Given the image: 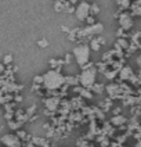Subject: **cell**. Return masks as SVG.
Returning a JSON list of instances; mask_svg holds the SVG:
<instances>
[{
	"instance_id": "obj_1",
	"label": "cell",
	"mask_w": 141,
	"mask_h": 147,
	"mask_svg": "<svg viewBox=\"0 0 141 147\" xmlns=\"http://www.w3.org/2000/svg\"><path fill=\"white\" fill-rule=\"evenodd\" d=\"M65 78L59 74V71H54L51 69L49 72H46L43 75V85L47 88V89H58L61 85L65 83Z\"/></svg>"
},
{
	"instance_id": "obj_2",
	"label": "cell",
	"mask_w": 141,
	"mask_h": 147,
	"mask_svg": "<svg viewBox=\"0 0 141 147\" xmlns=\"http://www.w3.org/2000/svg\"><path fill=\"white\" fill-rule=\"evenodd\" d=\"M90 46L87 45H79L74 49V56L76 58V63L80 67L86 65L89 58H90Z\"/></svg>"
},
{
	"instance_id": "obj_3",
	"label": "cell",
	"mask_w": 141,
	"mask_h": 147,
	"mask_svg": "<svg viewBox=\"0 0 141 147\" xmlns=\"http://www.w3.org/2000/svg\"><path fill=\"white\" fill-rule=\"evenodd\" d=\"M79 81L84 88H91L94 85V81H96V69L94 68L83 69V72L79 76Z\"/></svg>"
},
{
	"instance_id": "obj_4",
	"label": "cell",
	"mask_w": 141,
	"mask_h": 147,
	"mask_svg": "<svg viewBox=\"0 0 141 147\" xmlns=\"http://www.w3.org/2000/svg\"><path fill=\"white\" fill-rule=\"evenodd\" d=\"M90 6L89 3H86V1H82L76 10H75V14H76V18L79 20V21H86V18L90 16Z\"/></svg>"
},
{
	"instance_id": "obj_5",
	"label": "cell",
	"mask_w": 141,
	"mask_h": 147,
	"mask_svg": "<svg viewBox=\"0 0 141 147\" xmlns=\"http://www.w3.org/2000/svg\"><path fill=\"white\" fill-rule=\"evenodd\" d=\"M119 24H120V26L123 28L124 31H127V29H130L133 26V21L127 14H123V16L119 18Z\"/></svg>"
},
{
	"instance_id": "obj_6",
	"label": "cell",
	"mask_w": 141,
	"mask_h": 147,
	"mask_svg": "<svg viewBox=\"0 0 141 147\" xmlns=\"http://www.w3.org/2000/svg\"><path fill=\"white\" fill-rule=\"evenodd\" d=\"M1 142H3L4 144H7V146H17V144H18V139H17L15 136H13V135L3 136V138H1Z\"/></svg>"
},
{
	"instance_id": "obj_7",
	"label": "cell",
	"mask_w": 141,
	"mask_h": 147,
	"mask_svg": "<svg viewBox=\"0 0 141 147\" xmlns=\"http://www.w3.org/2000/svg\"><path fill=\"white\" fill-rule=\"evenodd\" d=\"M130 75H132V68H129V67H124L123 69L120 71V76H122V79H127Z\"/></svg>"
},
{
	"instance_id": "obj_8",
	"label": "cell",
	"mask_w": 141,
	"mask_h": 147,
	"mask_svg": "<svg viewBox=\"0 0 141 147\" xmlns=\"http://www.w3.org/2000/svg\"><path fill=\"white\" fill-rule=\"evenodd\" d=\"M98 39H94V40H91V45H90V49L94 50V51H98L100 49V43H98Z\"/></svg>"
},
{
	"instance_id": "obj_9",
	"label": "cell",
	"mask_w": 141,
	"mask_h": 147,
	"mask_svg": "<svg viewBox=\"0 0 141 147\" xmlns=\"http://www.w3.org/2000/svg\"><path fill=\"white\" fill-rule=\"evenodd\" d=\"M98 11H100V7L97 4H91L90 6V14L96 16V14H98Z\"/></svg>"
},
{
	"instance_id": "obj_10",
	"label": "cell",
	"mask_w": 141,
	"mask_h": 147,
	"mask_svg": "<svg viewBox=\"0 0 141 147\" xmlns=\"http://www.w3.org/2000/svg\"><path fill=\"white\" fill-rule=\"evenodd\" d=\"M118 45H119L120 47H123V49H126V47L129 46V45H127V42L124 40V39H119V40H118Z\"/></svg>"
},
{
	"instance_id": "obj_11",
	"label": "cell",
	"mask_w": 141,
	"mask_h": 147,
	"mask_svg": "<svg viewBox=\"0 0 141 147\" xmlns=\"http://www.w3.org/2000/svg\"><path fill=\"white\" fill-rule=\"evenodd\" d=\"M37 45H39L40 47H47V46H49V42L46 40V39H41V40L37 42Z\"/></svg>"
},
{
	"instance_id": "obj_12",
	"label": "cell",
	"mask_w": 141,
	"mask_h": 147,
	"mask_svg": "<svg viewBox=\"0 0 141 147\" xmlns=\"http://www.w3.org/2000/svg\"><path fill=\"white\" fill-rule=\"evenodd\" d=\"M86 21H87V24L89 25H93V24H96V21H94V17H87V18H86Z\"/></svg>"
},
{
	"instance_id": "obj_13",
	"label": "cell",
	"mask_w": 141,
	"mask_h": 147,
	"mask_svg": "<svg viewBox=\"0 0 141 147\" xmlns=\"http://www.w3.org/2000/svg\"><path fill=\"white\" fill-rule=\"evenodd\" d=\"M11 61H13V57H11L10 54H8V56H6V57H4V64H10Z\"/></svg>"
},
{
	"instance_id": "obj_14",
	"label": "cell",
	"mask_w": 141,
	"mask_h": 147,
	"mask_svg": "<svg viewBox=\"0 0 141 147\" xmlns=\"http://www.w3.org/2000/svg\"><path fill=\"white\" fill-rule=\"evenodd\" d=\"M33 82L35 83H43V76H35Z\"/></svg>"
},
{
	"instance_id": "obj_15",
	"label": "cell",
	"mask_w": 141,
	"mask_h": 147,
	"mask_svg": "<svg viewBox=\"0 0 141 147\" xmlns=\"http://www.w3.org/2000/svg\"><path fill=\"white\" fill-rule=\"evenodd\" d=\"M3 71H4V65H1V64H0V72H3Z\"/></svg>"
},
{
	"instance_id": "obj_16",
	"label": "cell",
	"mask_w": 141,
	"mask_h": 147,
	"mask_svg": "<svg viewBox=\"0 0 141 147\" xmlns=\"http://www.w3.org/2000/svg\"><path fill=\"white\" fill-rule=\"evenodd\" d=\"M76 1H78V0H71V4H75Z\"/></svg>"
}]
</instances>
